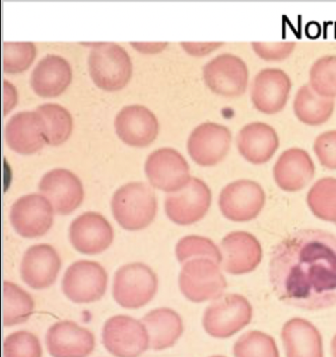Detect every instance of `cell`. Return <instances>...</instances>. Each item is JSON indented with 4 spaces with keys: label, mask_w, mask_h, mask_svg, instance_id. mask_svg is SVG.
I'll list each match as a JSON object with an SVG mask.
<instances>
[{
    "label": "cell",
    "mask_w": 336,
    "mask_h": 357,
    "mask_svg": "<svg viewBox=\"0 0 336 357\" xmlns=\"http://www.w3.org/2000/svg\"><path fill=\"white\" fill-rule=\"evenodd\" d=\"M145 173L152 187L171 194L183 190L192 178L185 157L171 147L152 152L145 162Z\"/></svg>",
    "instance_id": "obj_11"
},
{
    "label": "cell",
    "mask_w": 336,
    "mask_h": 357,
    "mask_svg": "<svg viewBox=\"0 0 336 357\" xmlns=\"http://www.w3.org/2000/svg\"><path fill=\"white\" fill-rule=\"evenodd\" d=\"M235 357H280L273 337L261 331L245 333L234 346Z\"/></svg>",
    "instance_id": "obj_33"
},
{
    "label": "cell",
    "mask_w": 336,
    "mask_h": 357,
    "mask_svg": "<svg viewBox=\"0 0 336 357\" xmlns=\"http://www.w3.org/2000/svg\"><path fill=\"white\" fill-rule=\"evenodd\" d=\"M314 151L321 166L336 170V130L321 133L314 140Z\"/></svg>",
    "instance_id": "obj_37"
},
{
    "label": "cell",
    "mask_w": 336,
    "mask_h": 357,
    "mask_svg": "<svg viewBox=\"0 0 336 357\" xmlns=\"http://www.w3.org/2000/svg\"><path fill=\"white\" fill-rule=\"evenodd\" d=\"M61 268V259L54 247L49 244L34 245L24 254L21 278L33 289H46L56 282Z\"/></svg>",
    "instance_id": "obj_19"
},
{
    "label": "cell",
    "mask_w": 336,
    "mask_h": 357,
    "mask_svg": "<svg viewBox=\"0 0 336 357\" xmlns=\"http://www.w3.org/2000/svg\"><path fill=\"white\" fill-rule=\"evenodd\" d=\"M335 99L318 94L310 84L298 90L293 109L298 120L305 125L321 126L330 120L335 112Z\"/></svg>",
    "instance_id": "obj_28"
},
{
    "label": "cell",
    "mask_w": 336,
    "mask_h": 357,
    "mask_svg": "<svg viewBox=\"0 0 336 357\" xmlns=\"http://www.w3.org/2000/svg\"><path fill=\"white\" fill-rule=\"evenodd\" d=\"M148 332L150 347L154 351L170 349L183 333L182 318L170 308H158L150 311L142 319Z\"/></svg>",
    "instance_id": "obj_27"
},
{
    "label": "cell",
    "mask_w": 336,
    "mask_h": 357,
    "mask_svg": "<svg viewBox=\"0 0 336 357\" xmlns=\"http://www.w3.org/2000/svg\"><path fill=\"white\" fill-rule=\"evenodd\" d=\"M108 287V273L103 266L92 261H75L64 273L61 288L75 303H93L104 296Z\"/></svg>",
    "instance_id": "obj_8"
},
{
    "label": "cell",
    "mask_w": 336,
    "mask_h": 357,
    "mask_svg": "<svg viewBox=\"0 0 336 357\" xmlns=\"http://www.w3.org/2000/svg\"><path fill=\"white\" fill-rule=\"evenodd\" d=\"M42 118L46 144L59 145L68 139L72 132L73 120L70 113L61 105L44 104L37 108Z\"/></svg>",
    "instance_id": "obj_29"
},
{
    "label": "cell",
    "mask_w": 336,
    "mask_h": 357,
    "mask_svg": "<svg viewBox=\"0 0 336 357\" xmlns=\"http://www.w3.org/2000/svg\"><path fill=\"white\" fill-rule=\"evenodd\" d=\"M69 240L73 248L81 254H101L113 244V227L102 214L88 211L71 223Z\"/></svg>",
    "instance_id": "obj_17"
},
{
    "label": "cell",
    "mask_w": 336,
    "mask_h": 357,
    "mask_svg": "<svg viewBox=\"0 0 336 357\" xmlns=\"http://www.w3.org/2000/svg\"><path fill=\"white\" fill-rule=\"evenodd\" d=\"M4 89H6V92L8 93L9 96L8 102L4 104V107H6L4 112L7 114V112L10 111L14 105L17 103V92L15 91V88L12 86L10 83L7 82L6 80H4Z\"/></svg>",
    "instance_id": "obj_40"
},
{
    "label": "cell",
    "mask_w": 336,
    "mask_h": 357,
    "mask_svg": "<svg viewBox=\"0 0 336 357\" xmlns=\"http://www.w3.org/2000/svg\"><path fill=\"white\" fill-rule=\"evenodd\" d=\"M4 357H42L43 349L37 335L28 331L12 333L4 340Z\"/></svg>",
    "instance_id": "obj_36"
},
{
    "label": "cell",
    "mask_w": 336,
    "mask_h": 357,
    "mask_svg": "<svg viewBox=\"0 0 336 357\" xmlns=\"http://www.w3.org/2000/svg\"><path fill=\"white\" fill-rule=\"evenodd\" d=\"M178 287L185 298L201 303L220 298L227 288V280L215 261L194 259L183 264Z\"/></svg>",
    "instance_id": "obj_5"
},
{
    "label": "cell",
    "mask_w": 336,
    "mask_h": 357,
    "mask_svg": "<svg viewBox=\"0 0 336 357\" xmlns=\"http://www.w3.org/2000/svg\"><path fill=\"white\" fill-rule=\"evenodd\" d=\"M72 80L70 64L63 56L47 54L33 70L31 85L40 97L52 98L63 94Z\"/></svg>",
    "instance_id": "obj_25"
},
{
    "label": "cell",
    "mask_w": 336,
    "mask_h": 357,
    "mask_svg": "<svg viewBox=\"0 0 336 357\" xmlns=\"http://www.w3.org/2000/svg\"><path fill=\"white\" fill-rule=\"evenodd\" d=\"M286 357H323V339L313 324L293 318L281 331Z\"/></svg>",
    "instance_id": "obj_26"
},
{
    "label": "cell",
    "mask_w": 336,
    "mask_h": 357,
    "mask_svg": "<svg viewBox=\"0 0 336 357\" xmlns=\"http://www.w3.org/2000/svg\"><path fill=\"white\" fill-rule=\"evenodd\" d=\"M232 142V133L220 123H201L190 133L188 151L195 163L204 167L216 165L227 156Z\"/></svg>",
    "instance_id": "obj_14"
},
{
    "label": "cell",
    "mask_w": 336,
    "mask_h": 357,
    "mask_svg": "<svg viewBox=\"0 0 336 357\" xmlns=\"http://www.w3.org/2000/svg\"><path fill=\"white\" fill-rule=\"evenodd\" d=\"M46 344L52 357H88L96 346L92 332L72 321L54 324L47 331Z\"/></svg>",
    "instance_id": "obj_20"
},
{
    "label": "cell",
    "mask_w": 336,
    "mask_h": 357,
    "mask_svg": "<svg viewBox=\"0 0 336 357\" xmlns=\"http://www.w3.org/2000/svg\"><path fill=\"white\" fill-rule=\"evenodd\" d=\"M88 63L95 84L106 91L123 89L132 75L130 54L114 43L95 44Z\"/></svg>",
    "instance_id": "obj_3"
},
{
    "label": "cell",
    "mask_w": 336,
    "mask_h": 357,
    "mask_svg": "<svg viewBox=\"0 0 336 357\" xmlns=\"http://www.w3.org/2000/svg\"><path fill=\"white\" fill-rule=\"evenodd\" d=\"M7 144L12 150L24 155L39 151L46 144L42 118L36 112L15 114L6 128Z\"/></svg>",
    "instance_id": "obj_24"
},
{
    "label": "cell",
    "mask_w": 336,
    "mask_h": 357,
    "mask_svg": "<svg viewBox=\"0 0 336 357\" xmlns=\"http://www.w3.org/2000/svg\"><path fill=\"white\" fill-rule=\"evenodd\" d=\"M34 310V299L27 291L15 283H3V323L6 327L25 323Z\"/></svg>",
    "instance_id": "obj_30"
},
{
    "label": "cell",
    "mask_w": 336,
    "mask_h": 357,
    "mask_svg": "<svg viewBox=\"0 0 336 357\" xmlns=\"http://www.w3.org/2000/svg\"><path fill=\"white\" fill-rule=\"evenodd\" d=\"M266 199V192L259 183L244 178L223 188L219 196V208L229 220L247 222L259 215Z\"/></svg>",
    "instance_id": "obj_9"
},
{
    "label": "cell",
    "mask_w": 336,
    "mask_h": 357,
    "mask_svg": "<svg viewBox=\"0 0 336 357\" xmlns=\"http://www.w3.org/2000/svg\"><path fill=\"white\" fill-rule=\"evenodd\" d=\"M103 344L116 357H139L150 347L149 335L142 321L116 315L105 323Z\"/></svg>",
    "instance_id": "obj_7"
},
{
    "label": "cell",
    "mask_w": 336,
    "mask_h": 357,
    "mask_svg": "<svg viewBox=\"0 0 336 357\" xmlns=\"http://www.w3.org/2000/svg\"><path fill=\"white\" fill-rule=\"evenodd\" d=\"M211 357H225V356H211Z\"/></svg>",
    "instance_id": "obj_43"
},
{
    "label": "cell",
    "mask_w": 336,
    "mask_h": 357,
    "mask_svg": "<svg viewBox=\"0 0 336 357\" xmlns=\"http://www.w3.org/2000/svg\"><path fill=\"white\" fill-rule=\"evenodd\" d=\"M310 86L326 98H336V56H321L309 73Z\"/></svg>",
    "instance_id": "obj_34"
},
{
    "label": "cell",
    "mask_w": 336,
    "mask_h": 357,
    "mask_svg": "<svg viewBox=\"0 0 336 357\" xmlns=\"http://www.w3.org/2000/svg\"><path fill=\"white\" fill-rule=\"evenodd\" d=\"M211 199L208 185L200 178H192L183 190L167 197V216L178 225H194L206 215Z\"/></svg>",
    "instance_id": "obj_13"
},
{
    "label": "cell",
    "mask_w": 336,
    "mask_h": 357,
    "mask_svg": "<svg viewBox=\"0 0 336 357\" xmlns=\"http://www.w3.org/2000/svg\"><path fill=\"white\" fill-rule=\"evenodd\" d=\"M252 307L240 294H227L216 299L204 312L202 325L215 339H228L251 323Z\"/></svg>",
    "instance_id": "obj_6"
},
{
    "label": "cell",
    "mask_w": 336,
    "mask_h": 357,
    "mask_svg": "<svg viewBox=\"0 0 336 357\" xmlns=\"http://www.w3.org/2000/svg\"><path fill=\"white\" fill-rule=\"evenodd\" d=\"M252 50L259 59L266 61H281L289 58L296 44L293 42L252 43Z\"/></svg>",
    "instance_id": "obj_38"
},
{
    "label": "cell",
    "mask_w": 336,
    "mask_h": 357,
    "mask_svg": "<svg viewBox=\"0 0 336 357\" xmlns=\"http://www.w3.org/2000/svg\"><path fill=\"white\" fill-rule=\"evenodd\" d=\"M157 291L158 278L145 264H128L114 273L113 297L123 308H142L154 298Z\"/></svg>",
    "instance_id": "obj_4"
},
{
    "label": "cell",
    "mask_w": 336,
    "mask_h": 357,
    "mask_svg": "<svg viewBox=\"0 0 336 357\" xmlns=\"http://www.w3.org/2000/svg\"><path fill=\"white\" fill-rule=\"evenodd\" d=\"M204 77L209 89L224 97H239L247 89L250 71L240 56L222 54L204 68Z\"/></svg>",
    "instance_id": "obj_10"
},
{
    "label": "cell",
    "mask_w": 336,
    "mask_h": 357,
    "mask_svg": "<svg viewBox=\"0 0 336 357\" xmlns=\"http://www.w3.org/2000/svg\"><path fill=\"white\" fill-rule=\"evenodd\" d=\"M307 204L314 216L336 223V178L316 181L309 190Z\"/></svg>",
    "instance_id": "obj_31"
},
{
    "label": "cell",
    "mask_w": 336,
    "mask_h": 357,
    "mask_svg": "<svg viewBox=\"0 0 336 357\" xmlns=\"http://www.w3.org/2000/svg\"><path fill=\"white\" fill-rule=\"evenodd\" d=\"M274 294L287 305L318 311L336 304V236L296 231L276 245L269 263Z\"/></svg>",
    "instance_id": "obj_1"
},
{
    "label": "cell",
    "mask_w": 336,
    "mask_h": 357,
    "mask_svg": "<svg viewBox=\"0 0 336 357\" xmlns=\"http://www.w3.org/2000/svg\"><path fill=\"white\" fill-rule=\"evenodd\" d=\"M181 46L192 56H204L209 52L215 51L219 47L223 46V43H182Z\"/></svg>",
    "instance_id": "obj_39"
},
{
    "label": "cell",
    "mask_w": 336,
    "mask_h": 357,
    "mask_svg": "<svg viewBox=\"0 0 336 357\" xmlns=\"http://www.w3.org/2000/svg\"><path fill=\"white\" fill-rule=\"evenodd\" d=\"M167 43H159V44H154V43H151V44H131V46L137 47L138 51L142 52H157L162 51L164 47H167Z\"/></svg>",
    "instance_id": "obj_41"
},
{
    "label": "cell",
    "mask_w": 336,
    "mask_h": 357,
    "mask_svg": "<svg viewBox=\"0 0 336 357\" xmlns=\"http://www.w3.org/2000/svg\"><path fill=\"white\" fill-rule=\"evenodd\" d=\"M3 50L4 71L11 75L28 70L37 54V49L33 43L6 42Z\"/></svg>",
    "instance_id": "obj_35"
},
{
    "label": "cell",
    "mask_w": 336,
    "mask_h": 357,
    "mask_svg": "<svg viewBox=\"0 0 336 357\" xmlns=\"http://www.w3.org/2000/svg\"><path fill=\"white\" fill-rule=\"evenodd\" d=\"M222 268L233 275H245L256 270L262 258L261 243L251 233H229L221 242Z\"/></svg>",
    "instance_id": "obj_18"
},
{
    "label": "cell",
    "mask_w": 336,
    "mask_h": 357,
    "mask_svg": "<svg viewBox=\"0 0 336 357\" xmlns=\"http://www.w3.org/2000/svg\"><path fill=\"white\" fill-rule=\"evenodd\" d=\"M54 206L39 194L19 197L11 206L10 221L21 237L33 239L46 235L54 225Z\"/></svg>",
    "instance_id": "obj_12"
},
{
    "label": "cell",
    "mask_w": 336,
    "mask_h": 357,
    "mask_svg": "<svg viewBox=\"0 0 336 357\" xmlns=\"http://www.w3.org/2000/svg\"><path fill=\"white\" fill-rule=\"evenodd\" d=\"M331 354H333V357H336V335L331 340Z\"/></svg>",
    "instance_id": "obj_42"
},
{
    "label": "cell",
    "mask_w": 336,
    "mask_h": 357,
    "mask_svg": "<svg viewBox=\"0 0 336 357\" xmlns=\"http://www.w3.org/2000/svg\"><path fill=\"white\" fill-rule=\"evenodd\" d=\"M316 167L308 152L299 147L283 151L273 167L276 185L288 192H299L313 180Z\"/></svg>",
    "instance_id": "obj_22"
},
{
    "label": "cell",
    "mask_w": 336,
    "mask_h": 357,
    "mask_svg": "<svg viewBox=\"0 0 336 357\" xmlns=\"http://www.w3.org/2000/svg\"><path fill=\"white\" fill-rule=\"evenodd\" d=\"M116 135L130 146L143 147L157 137L159 123L153 112L142 105H130L119 112L114 120Z\"/></svg>",
    "instance_id": "obj_21"
},
{
    "label": "cell",
    "mask_w": 336,
    "mask_h": 357,
    "mask_svg": "<svg viewBox=\"0 0 336 357\" xmlns=\"http://www.w3.org/2000/svg\"><path fill=\"white\" fill-rule=\"evenodd\" d=\"M280 137L274 128L261 121L247 123L237 135L239 153L254 165L270 161L280 149Z\"/></svg>",
    "instance_id": "obj_23"
},
{
    "label": "cell",
    "mask_w": 336,
    "mask_h": 357,
    "mask_svg": "<svg viewBox=\"0 0 336 357\" xmlns=\"http://www.w3.org/2000/svg\"><path fill=\"white\" fill-rule=\"evenodd\" d=\"M292 82L280 68H264L252 81V103L264 115H275L285 108L289 100Z\"/></svg>",
    "instance_id": "obj_15"
},
{
    "label": "cell",
    "mask_w": 336,
    "mask_h": 357,
    "mask_svg": "<svg viewBox=\"0 0 336 357\" xmlns=\"http://www.w3.org/2000/svg\"><path fill=\"white\" fill-rule=\"evenodd\" d=\"M178 263L185 264L194 259H209L221 265L223 261L221 250L209 238L190 235L182 238L176 246Z\"/></svg>",
    "instance_id": "obj_32"
},
{
    "label": "cell",
    "mask_w": 336,
    "mask_h": 357,
    "mask_svg": "<svg viewBox=\"0 0 336 357\" xmlns=\"http://www.w3.org/2000/svg\"><path fill=\"white\" fill-rule=\"evenodd\" d=\"M39 190L51 202L54 211L61 215L73 213L84 199L82 182L68 169H54L45 174L40 178Z\"/></svg>",
    "instance_id": "obj_16"
},
{
    "label": "cell",
    "mask_w": 336,
    "mask_h": 357,
    "mask_svg": "<svg viewBox=\"0 0 336 357\" xmlns=\"http://www.w3.org/2000/svg\"><path fill=\"white\" fill-rule=\"evenodd\" d=\"M112 211L123 229L138 231L148 227L157 213L154 190L143 182H131L114 192Z\"/></svg>",
    "instance_id": "obj_2"
}]
</instances>
